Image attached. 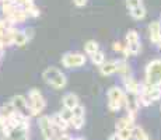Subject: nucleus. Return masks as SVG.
<instances>
[{
    "label": "nucleus",
    "instance_id": "f257e3e1",
    "mask_svg": "<svg viewBox=\"0 0 161 140\" xmlns=\"http://www.w3.org/2000/svg\"><path fill=\"white\" fill-rule=\"evenodd\" d=\"M42 79L44 81L51 86L55 90H63L67 86V77L59 67L49 66L42 71Z\"/></svg>",
    "mask_w": 161,
    "mask_h": 140
},
{
    "label": "nucleus",
    "instance_id": "f03ea898",
    "mask_svg": "<svg viewBox=\"0 0 161 140\" xmlns=\"http://www.w3.org/2000/svg\"><path fill=\"white\" fill-rule=\"evenodd\" d=\"M28 109L30 116H39L46 108V99L38 88H31L28 91Z\"/></svg>",
    "mask_w": 161,
    "mask_h": 140
},
{
    "label": "nucleus",
    "instance_id": "7ed1b4c3",
    "mask_svg": "<svg viewBox=\"0 0 161 140\" xmlns=\"http://www.w3.org/2000/svg\"><path fill=\"white\" fill-rule=\"evenodd\" d=\"M144 83L161 87V59H151L144 69Z\"/></svg>",
    "mask_w": 161,
    "mask_h": 140
},
{
    "label": "nucleus",
    "instance_id": "20e7f679",
    "mask_svg": "<svg viewBox=\"0 0 161 140\" xmlns=\"http://www.w3.org/2000/svg\"><path fill=\"white\" fill-rule=\"evenodd\" d=\"M107 99H108V109L111 112H118L123 108L126 99V92L123 88L119 86H112L107 92Z\"/></svg>",
    "mask_w": 161,
    "mask_h": 140
},
{
    "label": "nucleus",
    "instance_id": "39448f33",
    "mask_svg": "<svg viewBox=\"0 0 161 140\" xmlns=\"http://www.w3.org/2000/svg\"><path fill=\"white\" fill-rule=\"evenodd\" d=\"M60 63L64 69H79L87 63V56L81 52H66L62 56Z\"/></svg>",
    "mask_w": 161,
    "mask_h": 140
},
{
    "label": "nucleus",
    "instance_id": "423d86ee",
    "mask_svg": "<svg viewBox=\"0 0 161 140\" xmlns=\"http://www.w3.org/2000/svg\"><path fill=\"white\" fill-rule=\"evenodd\" d=\"M125 46L129 49L132 56H136L142 52V39H140V34L136 30H129L126 32L125 36Z\"/></svg>",
    "mask_w": 161,
    "mask_h": 140
},
{
    "label": "nucleus",
    "instance_id": "0eeeda50",
    "mask_svg": "<svg viewBox=\"0 0 161 140\" xmlns=\"http://www.w3.org/2000/svg\"><path fill=\"white\" fill-rule=\"evenodd\" d=\"M86 123V108L81 104H79L76 108L72 109V119H70L69 125L74 130H80L84 127Z\"/></svg>",
    "mask_w": 161,
    "mask_h": 140
},
{
    "label": "nucleus",
    "instance_id": "6e6552de",
    "mask_svg": "<svg viewBox=\"0 0 161 140\" xmlns=\"http://www.w3.org/2000/svg\"><path fill=\"white\" fill-rule=\"evenodd\" d=\"M38 127L41 130V135L44 136L45 140H51L55 139V132H53V126H52L51 118L48 115H41L38 119Z\"/></svg>",
    "mask_w": 161,
    "mask_h": 140
},
{
    "label": "nucleus",
    "instance_id": "1a4fd4ad",
    "mask_svg": "<svg viewBox=\"0 0 161 140\" xmlns=\"http://www.w3.org/2000/svg\"><path fill=\"white\" fill-rule=\"evenodd\" d=\"M122 84H123V91H125L126 94L137 95L139 92H140V83H139L133 76L122 79Z\"/></svg>",
    "mask_w": 161,
    "mask_h": 140
},
{
    "label": "nucleus",
    "instance_id": "9d476101",
    "mask_svg": "<svg viewBox=\"0 0 161 140\" xmlns=\"http://www.w3.org/2000/svg\"><path fill=\"white\" fill-rule=\"evenodd\" d=\"M10 102L13 104L14 109L17 112L30 116V109H28V101H27V97H24V95H14V97L11 98Z\"/></svg>",
    "mask_w": 161,
    "mask_h": 140
},
{
    "label": "nucleus",
    "instance_id": "9b49d317",
    "mask_svg": "<svg viewBox=\"0 0 161 140\" xmlns=\"http://www.w3.org/2000/svg\"><path fill=\"white\" fill-rule=\"evenodd\" d=\"M123 107L128 111V116H130L132 119L136 120V116H137V112L140 109L137 104V99H136V95H129L126 94V99H125V105Z\"/></svg>",
    "mask_w": 161,
    "mask_h": 140
},
{
    "label": "nucleus",
    "instance_id": "f8f14e48",
    "mask_svg": "<svg viewBox=\"0 0 161 140\" xmlns=\"http://www.w3.org/2000/svg\"><path fill=\"white\" fill-rule=\"evenodd\" d=\"M148 38H150V41L154 45H158L161 42V25H160L158 20L151 21L148 24Z\"/></svg>",
    "mask_w": 161,
    "mask_h": 140
},
{
    "label": "nucleus",
    "instance_id": "ddd939ff",
    "mask_svg": "<svg viewBox=\"0 0 161 140\" xmlns=\"http://www.w3.org/2000/svg\"><path fill=\"white\" fill-rule=\"evenodd\" d=\"M4 18H7L8 21H10L13 25H17V24H23V23H25V20L28 18V15H27V13L23 10L21 7H17L15 10L11 13L8 17H4Z\"/></svg>",
    "mask_w": 161,
    "mask_h": 140
},
{
    "label": "nucleus",
    "instance_id": "4468645a",
    "mask_svg": "<svg viewBox=\"0 0 161 140\" xmlns=\"http://www.w3.org/2000/svg\"><path fill=\"white\" fill-rule=\"evenodd\" d=\"M20 7L23 8V10L27 13V15L31 17V18H36V17H39V14H41L39 7L35 4V2H34V0H25V2H24Z\"/></svg>",
    "mask_w": 161,
    "mask_h": 140
},
{
    "label": "nucleus",
    "instance_id": "2eb2a0df",
    "mask_svg": "<svg viewBox=\"0 0 161 140\" xmlns=\"http://www.w3.org/2000/svg\"><path fill=\"white\" fill-rule=\"evenodd\" d=\"M62 104H63V108L72 111L73 108H76L77 105L80 104L79 95L74 94V92H66V94L63 95V98H62Z\"/></svg>",
    "mask_w": 161,
    "mask_h": 140
},
{
    "label": "nucleus",
    "instance_id": "dca6fc26",
    "mask_svg": "<svg viewBox=\"0 0 161 140\" xmlns=\"http://www.w3.org/2000/svg\"><path fill=\"white\" fill-rule=\"evenodd\" d=\"M14 112H15V109H14L11 102H7V104H4L3 107H0V127H3L6 125L7 119L14 114Z\"/></svg>",
    "mask_w": 161,
    "mask_h": 140
},
{
    "label": "nucleus",
    "instance_id": "f3484780",
    "mask_svg": "<svg viewBox=\"0 0 161 140\" xmlns=\"http://www.w3.org/2000/svg\"><path fill=\"white\" fill-rule=\"evenodd\" d=\"M116 73L119 74L122 79L132 76V67L129 66L126 59H119V60H116Z\"/></svg>",
    "mask_w": 161,
    "mask_h": 140
},
{
    "label": "nucleus",
    "instance_id": "a211bd4d",
    "mask_svg": "<svg viewBox=\"0 0 161 140\" xmlns=\"http://www.w3.org/2000/svg\"><path fill=\"white\" fill-rule=\"evenodd\" d=\"M100 73L103 76H112L116 73V60H105L100 66Z\"/></svg>",
    "mask_w": 161,
    "mask_h": 140
},
{
    "label": "nucleus",
    "instance_id": "6ab92c4d",
    "mask_svg": "<svg viewBox=\"0 0 161 140\" xmlns=\"http://www.w3.org/2000/svg\"><path fill=\"white\" fill-rule=\"evenodd\" d=\"M135 125H136V120L126 115V116H123V118H119V119L115 122V129L119 130V129H125V127L133 129V126Z\"/></svg>",
    "mask_w": 161,
    "mask_h": 140
},
{
    "label": "nucleus",
    "instance_id": "aec40b11",
    "mask_svg": "<svg viewBox=\"0 0 161 140\" xmlns=\"http://www.w3.org/2000/svg\"><path fill=\"white\" fill-rule=\"evenodd\" d=\"M17 7H20V6H18L14 0H3L2 2V11H3L4 17H8Z\"/></svg>",
    "mask_w": 161,
    "mask_h": 140
},
{
    "label": "nucleus",
    "instance_id": "412c9836",
    "mask_svg": "<svg viewBox=\"0 0 161 140\" xmlns=\"http://www.w3.org/2000/svg\"><path fill=\"white\" fill-rule=\"evenodd\" d=\"M30 39H28V36H27V34L24 32V31H20V30H17L14 32V35H13V45L15 46H24V45H27V42H28Z\"/></svg>",
    "mask_w": 161,
    "mask_h": 140
},
{
    "label": "nucleus",
    "instance_id": "4be33fe9",
    "mask_svg": "<svg viewBox=\"0 0 161 140\" xmlns=\"http://www.w3.org/2000/svg\"><path fill=\"white\" fill-rule=\"evenodd\" d=\"M132 139L135 140H150L147 132L140 125H135L132 129Z\"/></svg>",
    "mask_w": 161,
    "mask_h": 140
},
{
    "label": "nucleus",
    "instance_id": "5701e85b",
    "mask_svg": "<svg viewBox=\"0 0 161 140\" xmlns=\"http://www.w3.org/2000/svg\"><path fill=\"white\" fill-rule=\"evenodd\" d=\"M129 14H130V17L133 18V20L140 21V20H144V18H146L147 10H146V7H144V4H143V6H139V7L129 10Z\"/></svg>",
    "mask_w": 161,
    "mask_h": 140
},
{
    "label": "nucleus",
    "instance_id": "b1692460",
    "mask_svg": "<svg viewBox=\"0 0 161 140\" xmlns=\"http://www.w3.org/2000/svg\"><path fill=\"white\" fill-rule=\"evenodd\" d=\"M90 59H91V63L95 64V66H98V67H100L101 64H103L104 62L107 60V58H105V53L101 51V49H98V51L95 52L94 55L90 56Z\"/></svg>",
    "mask_w": 161,
    "mask_h": 140
},
{
    "label": "nucleus",
    "instance_id": "393cba45",
    "mask_svg": "<svg viewBox=\"0 0 161 140\" xmlns=\"http://www.w3.org/2000/svg\"><path fill=\"white\" fill-rule=\"evenodd\" d=\"M100 49V45H98V42L92 41V39H90V41H87L84 43V53L87 56H91L94 55L95 52Z\"/></svg>",
    "mask_w": 161,
    "mask_h": 140
},
{
    "label": "nucleus",
    "instance_id": "a878e982",
    "mask_svg": "<svg viewBox=\"0 0 161 140\" xmlns=\"http://www.w3.org/2000/svg\"><path fill=\"white\" fill-rule=\"evenodd\" d=\"M115 135L119 140H132V129H129V127L119 129L115 132Z\"/></svg>",
    "mask_w": 161,
    "mask_h": 140
},
{
    "label": "nucleus",
    "instance_id": "bb28decb",
    "mask_svg": "<svg viewBox=\"0 0 161 140\" xmlns=\"http://www.w3.org/2000/svg\"><path fill=\"white\" fill-rule=\"evenodd\" d=\"M125 4H126V8L129 10H132V8H136L139 7V6H143V0H125Z\"/></svg>",
    "mask_w": 161,
    "mask_h": 140
},
{
    "label": "nucleus",
    "instance_id": "cd10ccee",
    "mask_svg": "<svg viewBox=\"0 0 161 140\" xmlns=\"http://www.w3.org/2000/svg\"><path fill=\"white\" fill-rule=\"evenodd\" d=\"M59 114H60V116L63 118V119L66 120L67 123L70 122V119H72V111H70V109H66V108H63V109L59 112ZM69 126H70V125H69Z\"/></svg>",
    "mask_w": 161,
    "mask_h": 140
},
{
    "label": "nucleus",
    "instance_id": "c85d7f7f",
    "mask_svg": "<svg viewBox=\"0 0 161 140\" xmlns=\"http://www.w3.org/2000/svg\"><path fill=\"white\" fill-rule=\"evenodd\" d=\"M122 48H123V45H122V43H120L119 41H115V42L112 43V49H114V52H119V53H120Z\"/></svg>",
    "mask_w": 161,
    "mask_h": 140
},
{
    "label": "nucleus",
    "instance_id": "c756f323",
    "mask_svg": "<svg viewBox=\"0 0 161 140\" xmlns=\"http://www.w3.org/2000/svg\"><path fill=\"white\" fill-rule=\"evenodd\" d=\"M73 3L76 7H84L87 4V0H73Z\"/></svg>",
    "mask_w": 161,
    "mask_h": 140
},
{
    "label": "nucleus",
    "instance_id": "7c9ffc66",
    "mask_svg": "<svg viewBox=\"0 0 161 140\" xmlns=\"http://www.w3.org/2000/svg\"><path fill=\"white\" fill-rule=\"evenodd\" d=\"M73 137L70 135H67V133H63L62 136H59V137H55V139H51V140H72Z\"/></svg>",
    "mask_w": 161,
    "mask_h": 140
},
{
    "label": "nucleus",
    "instance_id": "2f4dec72",
    "mask_svg": "<svg viewBox=\"0 0 161 140\" xmlns=\"http://www.w3.org/2000/svg\"><path fill=\"white\" fill-rule=\"evenodd\" d=\"M24 32L27 34V36H28V39H31L34 36V30L32 28H27V30H24Z\"/></svg>",
    "mask_w": 161,
    "mask_h": 140
},
{
    "label": "nucleus",
    "instance_id": "473e14b6",
    "mask_svg": "<svg viewBox=\"0 0 161 140\" xmlns=\"http://www.w3.org/2000/svg\"><path fill=\"white\" fill-rule=\"evenodd\" d=\"M14 2L17 3L18 6H21V4H23V3H24V2H25V0H14Z\"/></svg>",
    "mask_w": 161,
    "mask_h": 140
},
{
    "label": "nucleus",
    "instance_id": "72a5a7b5",
    "mask_svg": "<svg viewBox=\"0 0 161 140\" xmlns=\"http://www.w3.org/2000/svg\"><path fill=\"white\" fill-rule=\"evenodd\" d=\"M18 140H30V136H28V135H25V136H23L21 139H18Z\"/></svg>",
    "mask_w": 161,
    "mask_h": 140
},
{
    "label": "nucleus",
    "instance_id": "f704fd0d",
    "mask_svg": "<svg viewBox=\"0 0 161 140\" xmlns=\"http://www.w3.org/2000/svg\"><path fill=\"white\" fill-rule=\"evenodd\" d=\"M72 140H86L84 137H73Z\"/></svg>",
    "mask_w": 161,
    "mask_h": 140
},
{
    "label": "nucleus",
    "instance_id": "c9c22d12",
    "mask_svg": "<svg viewBox=\"0 0 161 140\" xmlns=\"http://www.w3.org/2000/svg\"><path fill=\"white\" fill-rule=\"evenodd\" d=\"M158 23H160V25H161V15H160V20H158Z\"/></svg>",
    "mask_w": 161,
    "mask_h": 140
},
{
    "label": "nucleus",
    "instance_id": "e433bc0d",
    "mask_svg": "<svg viewBox=\"0 0 161 140\" xmlns=\"http://www.w3.org/2000/svg\"><path fill=\"white\" fill-rule=\"evenodd\" d=\"M2 2H3V0H0V3H2Z\"/></svg>",
    "mask_w": 161,
    "mask_h": 140
},
{
    "label": "nucleus",
    "instance_id": "4c0bfd02",
    "mask_svg": "<svg viewBox=\"0 0 161 140\" xmlns=\"http://www.w3.org/2000/svg\"><path fill=\"white\" fill-rule=\"evenodd\" d=\"M4 140H6V139H4Z\"/></svg>",
    "mask_w": 161,
    "mask_h": 140
}]
</instances>
